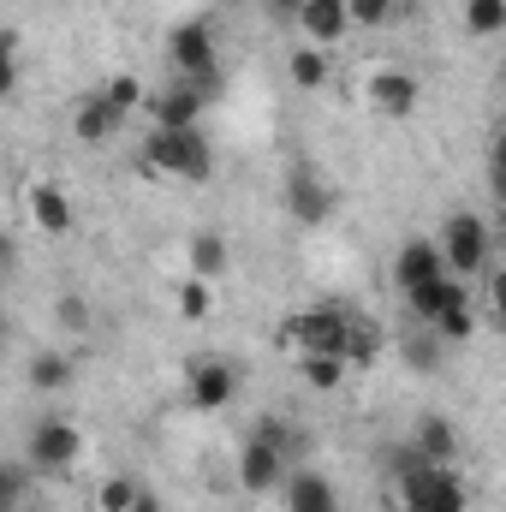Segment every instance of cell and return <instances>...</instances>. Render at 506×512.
Masks as SVG:
<instances>
[{
    "instance_id": "52a82bcc",
    "label": "cell",
    "mask_w": 506,
    "mask_h": 512,
    "mask_svg": "<svg viewBox=\"0 0 506 512\" xmlns=\"http://www.w3.org/2000/svg\"><path fill=\"white\" fill-rule=\"evenodd\" d=\"M30 459H36V471H72L84 459V429L66 417H42L30 429Z\"/></svg>"
},
{
    "instance_id": "ffe728a7",
    "label": "cell",
    "mask_w": 506,
    "mask_h": 512,
    "mask_svg": "<svg viewBox=\"0 0 506 512\" xmlns=\"http://www.w3.org/2000/svg\"><path fill=\"white\" fill-rule=\"evenodd\" d=\"M411 447H417L423 459H435V465H453V453H459V435H453V423H447V417H423Z\"/></svg>"
},
{
    "instance_id": "3957f363",
    "label": "cell",
    "mask_w": 506,
    "mask_h": 512,
    "mask_svg": "<svg viewBox=\"0 0 506 512\" xmlns=\"http://www.w3.org/2000/svg\"><path fill=\"white\" fill-rule=\"evenodd\" d=\"M352 334H358V316H346V310H334V304H310V310H298V316L280 322V346H286L292 358L328 352V358H346V364H352Z\"/></svg>"
},
{
    "instance_id": "9c48e42d",
    "label": "cell",
    "mask_w": 506,
    "mask_h": 512,
    "mask_svg": "<svg viewBox=\"0 0 506 512\" xmlns=\"http://www.w3.org/2000/svg\"><path fill=\"white\" fill-rule=\"evenodd\" d=\"M185 399H191V411H227V405L239 399V370H233L227 358H203V364H191V376H185Z\"/></svg>"
},
{
    "instance_id": "e0dca14e",
    "label": "cell",
    "mask_w": 506,
    "mask_h": 512,
    "mask_svg": "<svg viewBox=\"0 0 506 512\" xmlns=\"http://www.w3.org/2000/svg\"><path fill=\"white\" fill-rule=\"evenodd\" d=\"M286 512H340V495L322 471H292L286 477Z\"/></svg>"
},
{
    "instance_id": "603a6c76",
    "label": "cell",
    "mask_w": 506,
    "mask_h": 512,
    "mask_svg": "<svg viewBox=\"0 0 506 512\" xmlns=\"http://www.w3.org/2000/svg\"><path fill=\"white\" fill-rule=\"evenodd\" d=\"M24 376H30L36 393H60V387H72V358L66 352H36Z\"/></svg>"
},
{
    "instance_id": "7a4b0ae2",
    "label": "cell",
    "mask_w": 506,
    "mask_h": 512,
    "mask_svg": "<svg viewBox=\"0 0 506 512\" xmlns=\"http://www.w3.org/2000/svg\"><path fill=\"white\" fill-rule=\"evenodd\" d=\"M399 507L405 512H471V489L453 465L423 459L417 447L399 459Z\"/></svg>"
},
{
    "instance_id": "6da1fadb",
    "label": "cell",
    "mask_w": 506,
    "mask_h": 512,
    "mask_svg": "<svg viewBox=\"0 0 506 512\" xmlns=\"http://www.w3.org/2000/svg\"><path fill=\"white\" fill-rule=\"evenodd\" d=\"M137 167L149 179H179V185H203L215 179V143L203 137V126L191 131H149L143 149H137Z\"/></svg>"
},
{
    "instance_id": "5bb4252c",
    "label": "cell",
    "mask_w": 506,
    "mask_h": 512,
    "mask_svg": "<svg viewBox=\"0 0 506 512\" xmlns=\"http://www.w3.org/2000/svg\"><path fill=\"white\" fill-rule=\"evenodd\" d=\"M24 209H30V227H36V233H48V239L72 233V197H66L60 185H30Z\"/></svg>"
},
{
    "instance_id": "83f0119b",
    "label": "cell",
    "mask_w": 506,
    "mask_h": 512,
    "mask_svg": "<svg viewBox=\"0 0 506 512\" xmlns=\"http://www.w3.org/2000/svg\"><path fill=\"white\" fill-rule=\"evenodd\" d=\"M483 316L506 328V262H489V274H483Z\"/></svg>"
},
{
    "instance_id": "ba28073f",
    "label": "cell",
    "mask_w": 506,
    "mask_h": 512,
    "mask_svg": "<svg viewBox=\"0 0 506 512\" xmlns=\"http://www.w3.org/2000/svg\"><path fill=\"white\" fill-rule=\"evenodd\" d=\"M364 102H370V114H381V120H411L417 102H423V84L411 72H399V66H376L370 84H364Z\"/></svg>"
},
{
    "instance_id": "cb8c5ba5",
    "label": "cell",
    "mask_w": 506,
    "mask_h": 512,
    "mask_svg": "<svg viewBox=\"0 0 506 512\" xmlns=\"http://www.w3.org/2000/svg\"><path fill=\"white\" fill-rule=\"evenodd\" d=\"M102 96H108L126 120H131V114H149V90H143V78H137V72H114V78L102 84Z\"/></svg>"
},
{
    "instance_id": "836d02e7",
    "label": "cell",
    "mask_w": 506,
    "mask_h": 512,
    "mask_svg": "<svg viewBox=\"0 0 506 512\" xmlns=\"http://www.w3.org/2000/svg\"><path fill=\"white\" fill-rule=\"evenodd\" d=\"M131 512H161V501H155V495L143 489V495H137V507H131Z\"/></svg>"
},
{
    "instance_id": "484cf974",
    "label": "cell",
    "mask_w": 506,
    "mask_h": 512,
    "mask_svg": "<svg viewBox=\"0 0 506 512\" xmlns=\"http://www.w3.org/2000/svg\"><path fill=\"white\" fill-rule=\"evenodd\" d=\"M465 30H471V36H501L506 30V0H465Z\"/></svg>"
},
{
    "instance_id": "7402d4cb",
    "label": "cell",
    "mask_w": 506,
    "mask_h": 512,
    "mask_svg": "<svg viewBox=\"0 0 506 512\" xmlns=\"http://www.w3.org/2000/svg\"><path fill=\"white\" fill-rule=\"evenodd\" d=\"M173 310H179V322H209V316H215V292H209V280L185 274L179 292H173Z\"/></svg>"
},
{
    "instance_id": "44dd1931",
    "label": "cell",
    "mask_w": 506,
    "mask_h": 512,
    "mask_svg": "<svg viewBox=\"0 0 506 512\" xmlns=\"http://www.w3.org/2000/svg\"><path fill=\"white\" fill-rule=\"evenodd\" d=\"M298 364V382L310 387V393H334V387L346 382V358H328V352H304V358H292Z\"/></svg>"
},
{
    "instance_id": "8992f818",
    "label": "cell",
    "mask_w": 506,
    "mask_h": 512,
    "mask_svg": "<svg viewBox=\"0 0 506 512\" xmlns=\"http://www.w3.org/2000/svg\"><path fill=\"white\" fill-rule=\"evenodd\" d=\"M286 429L268 417L262 429H256L251 441L239 447V489L245 495H274V489H286Z\"/></svg>"
},
{
    "instance_id": "d6a6232c",
    "label": "cell",
    "mask_w": 506,
    "mask_h": 512,
    "mask_svg": "<svg viewBox=\"0 0 506 512\" xmlns=\"http://www.w3.org/2000/svg\"><path fill=\"white\" fill-rule=\"evenodd\" d=\"M268 12H274V18H280V24H286V18H292V24H298V12H304V0H268Z\"/></svg>"
},
{
    "instance_id": "7c38bea8",
    "label": "cell",
    "mask_w": 506,
    "mask_h": 512,
    "mask_svg": "<svg viewBox=\"0 0 506 512\" xmlns=\"http://www.w3.org/2000/svg\"><path fill=\"white\" fill-rule=\"evenodd\" d=\"M298 30H304V42H316V48L346 42V36H352V0H304Z\"/></svg>"
},
{
    "instance_id": "4fadbf2b",
    "label": "cell",
    "mask_w": 506,
    "mask_h": 512,
    "mask_svg": "<svg viewBox=\"0 0 506 512\" xmlns=\"http://www.w3.org/2000/svg\"><path fill=\"white\" fill-rule=\"evenodd\" d=\"M441 274H447V262H441V245L435 239H405L399 256H393V286L399 292H417V286H429Z\"/></svg>"
},
{
    "instance_id": "ac0fdd59",
    "label": "cell",
    "mask_w": 506,
    "mask_h": 512,
    "mask_svg": "<svg viewBox=\"0 0 506 512\" xmlns=\"http://www.w3.org/2000/svg\"><path fill=\"white\" fill-rule=\"evenodd\" d=\"M286 78L310 96V90H322L328 78H334V60H328V48H316V42H304V48H292L286 54Z\"/></svg>"
},
{
    "instance_id": "1f68e13d",
    "label": "cell",
    "mask_w": 506,
    "mask_h": 512,
    "mask_svg": "<svg viewBox=\"0 0 506 512\" xmlns=\"http://www.w3.org/2000/svg\"><path fill=\"white\" fill-rule=\"evenodd\" d=\"M370 358H376V328L358 322V334H352V364H370Z\"/></svg>"
},
{
    "instance_id": "5b68a950",
    "label": "cell",
    "mask_w": 506,
    "mask_h": 512,
    "mask_svg": "<svg viewBox=\"0 0 506 512\" xmlns=\"http://www.w3.org/2000/svg\"><path fill=\"white\" fill-rule=\"evenodd\" d=\"M167 66H173L179 78L203 84L209 96H221V48H215V30H209L203 18L173 24V36H167Z\"/></svg>"
},
{
    "instance_id": "4316f807",
    "label": "cell",
    "mask_w": 506,
    "mask_h": 512,
    "mask_svg": "<svg viewBox=\"0 0 506 512\" xmlns=\"http://www.w3.org/2000/svg\"><path fill=\"white\" fill-rule=\"evenodd\" d=\"M137 495H143V489H137L131 477H102V483H96V512H131Z\"/></svg>"
},
{
    "instance_id": "30bf717a",
    "label": "cell",
    "mask_w": 506,
    "mask_h": 512,
    "mask_svg": "<svg viewBox=\"0 0 506 512\" xmlns=\"http://www.w3.org/2000/svg\"><path fill=\"white\" fill-rule=\"evenodd\" d=\"M215 96L203 90V84H191V78H179V84H167L161 96H149V120L161 131H191L203 120V108H209Z\"/></svg>"
},
{
    "instance_id": "4dcf8cb0",
    "label": "cell",
    "mask_w": 506,
    "mask_h": 512,
    "mask_svg": "<svg viewBox=\"0 0 506 512\" xmlns=\"http://www.w3.org/2000/svg\"><path fill=\"white\" fill-rule=\"evenodd\" d=\"M54 316H60L72 334H84V328H90V310H84V298H72V292L60 298V310H54Z\"/></svg>"
},
{
    "instance_id": "9a60e30c",
    "label": "cell",
    "mask_w": 506,
    "mask_h": 512,
    "mask_svg": "<svg viewBox=\"0 0 506 512\" xmlns=\"http://www.w3.org/2000/svg\"><path fill=\"white\" fill-rule=\"evenodd\" d=\"M405 298H411V316L435 328V322H441V316H447L459 298H471V280H453V274H441V280H429V286H417V292H405Z\"/></svg>"
},
{
    "instance_id": "d6986e66",
    "label": "cell",
    "mask_w": 506,
    "mask_h": 512,
    "mask_svg": "<svg viewBox=\"0 0 506 512\" xmlns=\"http://www.w3.org/2000/svg\"><path fill=\"white\" fill-rule=\"evenodd\" d=\"M191 274L197 280H221L227 274V262H233V251H227V239L221 233H191Z\"/></svg>"
},
{
    "instance_id": "d4e9b609",
    "label": "cell",
    "mask_w": 506,
    "mask_h": 512,
    "mask_svg": "<svg viewBox=\"0 0 506 512\" xmlns=\"http://www.w3.org/2000/svg\"><path fill=\"white\" fill-rule=\"evenodd\" d=\"M477 316H483V304H477V292H471V298H459V304L435 322V334H441V340H471V334H477Z\"/></svg>"
},
{
    "instance_id": "f1b7e54d",
    "label": "cell",
    "mask_w": 506,
    "mask_h": 512,
    "mask_svg": "<svg viewBox=\"0 0 506 512\" xmlns=\"http://www.w3.org/2000/svg\"><path fill=\"white\" fill-rule=\"evenodd\" d=\"M393 18V0H352V30H381Z\"/></svg>"
},
{
    "instance_id": "277c9868",
    "label": "cell",
    "mask_w": 506,
    "mask_h": 512,
    "mask_svg": "<svg viewBox=\"0 0 506 512\" xmlns=\"http://www.w3.org/2000/svg\"><path fill=\"white\" fill-rule=\"evenodd\" d=\"M441 262H447V274L453 280H483L489 274V256H495V233H489V221L477 215V209H459V215H447V227H441Z\"/></svg>"
},
{
    "instance_id": "f546056e",
    "label": "cell",
    "mask_w": 506,
    "mask_h": 512,
    "mask_svg": "<svg viewBox=\"0 0 506 512\" xmlns=\"http://www.w3.org/2000/svg\"><path fill=\"white\" fill-rule=\"evenodd\" d=\"M489 191H495V203H506V131L489 143Z\"/></svg>"
},
{
    "instance_id": "2e32d148",
    "label": "cell",
    "mask_w": 506,
    "mask_h": 512,
    "mask_svg": "<svg viewBox=\"0 0 506 512\" xmlns=\"http://www.w3.org/2000/svg\"><path fill=\"white\" fill-rule=\"evenodd\" d=\"M120 126H126V114H120L102 90H96V96H84V102H78V114H72V137H78V143H108Z\"/></svg>"
},
{
    "instance_id": "8fae6325",
    "label": "cell",
    "mask_w": 506,
    "mask_h": 512,
    "mask_svg": "<svg viewBox=\"0 0 506 512\" xmlns=\"http://www.w3.org/2000/svg\"><path fill=\"white\" fill-rule=\"evenodd\" d=\"M280 203H286V215H292V221L316 227V221H328V209H334V185H328V179H316L310 167H292V173H286V185H280Z\"/></svg>"
}]
</instances>
